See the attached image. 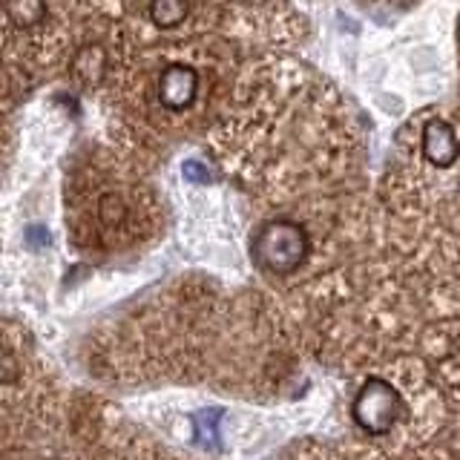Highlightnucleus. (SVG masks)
<instances>
[{
	"label": "nucleus",
	"instance_id": "obj_1",
	"mask_svg": "<svg viewBox=\"0 0 460 460\" xmlns=\"http://www.w3.org/2000/svg\"><path fill=\"white\" fill-rule=\"evenodd\" d=\"M311 253L308 230L291 219H273L256 230L251 256L259 270L270 277H288L294 273Z\"/></svg>",
	"mask_w": 460,
	"mask_h": 460
},
{
	"label": "nucleus",
	"instance_id": "obj_2",
	"mask_svg": "<svg viewBox=\"0 0 460 460\" xmlns=\"http://www.w3.org/2000/svg\"><path fill=\"white\" fill-rule=\"evenodd\" d=\"M406 414V402H402L397 388L383 377H368L351 402L354 423L371 438L388 435Z\"/></svg>",
	"mask_w": 460,
	"mask_h": 460
},
{
	"label": "nucleus",
	"instance_id": "obj_3",
	"mask_svg": "<svg viewBox=\"0 0 460 460\" xmlns=\"http://www.w3.org/2000/svg\"><path fill=\"white\" fill-rule=\"evenodd\" d=\"M199 95V72L190 64H170L158 78V101L167 110H187Z\"/></svg>",
	"mask_w": 460,
	"mask_h": 460
},
{
	"label": "nucleus",
	"instance_id": "obj_4",
	"mask_svg": "<svg viewBox=\"0 0 460 460\" xmlns=\"http://www.w3.org/2000/svg\"><path fill=\"white\" fill-rule=\"evenodd\" d=\"M423 155L429 158L431 164L446 170L457 162L460 155V144H457V136L455 129L446 124V121H429L426 129H423Z\"/></svg>",
	"mask_w": 460,
	"mask_h": 460
},
{
	"label": "nucleus",
	"instance_id": "obj_5",
	"mask_svg": "<svg viewBox=\"0 0 460 460\" xmlns=\"http://www.w3.org/2000/svg\"><path fill=\"white\" fill-rule=\"evenodd\" d=\"M72 72L84 86H95L104 81L107 75V52L98 47V43H86L78 49L75 61H72Z\"/></svg>",
	"mask_w": 460,
	"mask_h": 460
},
{
	"label": "nucleus",
	"instance_id": "obj_6",
	"mask_svg": "<svg viewBox=\"0 0 460 460\" xmlns=\"http://www.w3.org/2000/svg\"><path fill=\"white\" fill-rule=\"evenodd\" d=\"M222 409H201L196 411L193 420V438L205 449H219V423H222Z\"/></svg>",
	"mask_w": 460,
	"mask_h": 460
},
{
	"label": "nucleus",
	"instance_id": "obj_7",
	"mask_svg": "<svg viewBox=\"0 0 460 460\" xmlns=\"http://www.w3.org/2000/svg\"><path fill=\"white\" fill-rule=\"evenodd\" d=\"M190 14V0H150V18L155 26L172 29Z\"/></svg>",
	"mask_w": 460,
	"mask_h": 460
},
{
	"label": "nucleus",
	"instance_id": "obj_8",
	"mask_svg": "<svg viewBox=\"0 0 460 460\" xmlns=\"http://www.w3.org/2000/svg\"><path fill=\"white\" fill-rule=\"evenodd\" d=\"M6 12L14 23L29 29L47 18V4L43 0H6Z\"/></svg>",
	"mask_w": 460,
	"mask_h": 460
},
{
	"label": "nucleus",
	"instance_id": "obj_9",
	"mask_svg": "<svg viewBox=\"0 0 460 460\" xmlns=\"http://www.w3.org/2000/svg\"><path fill=\"white\" fill-rule=\"evenodd\" d=\"M124 213V208H121V201H119V196H104L101 199V216L104 219H119V216Z\"/></svg>",
	"mask_w": 460,
	"mask_h": 460
},
{
	"label": "nucleus",
	"instance_id": "obj_10",
	"mask_svg": "<svg viewBox=\"0 0 460 460\" xmlns=\"http://www.w3.org/2000/svg\"><path fill=\"white\" fill-rule=\"evenodd\" d=\"M457 32H460V21H457Z\"/></svg>",
	"mask_w": 460,
	"mask_h": 460
}]
</instances>
